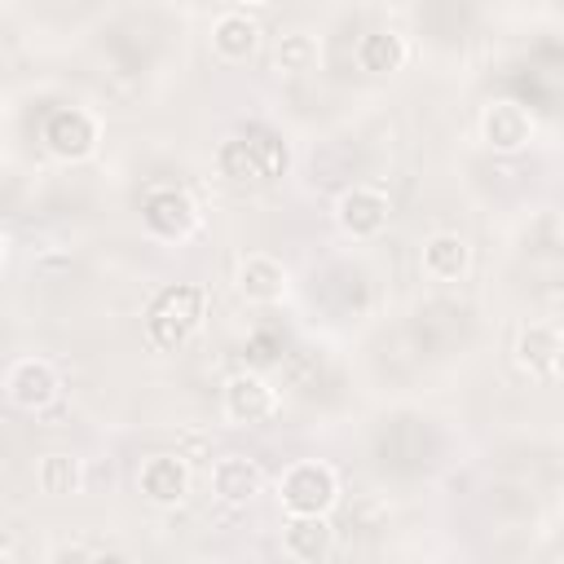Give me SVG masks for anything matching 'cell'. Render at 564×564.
I'll return each instance as SVG.
<instances>
[{
  "label": "cell",
  "mask_w": 564,
  "mask_h": 564,
  "mask_svg": "<svg viewBox=\"0 0 564 564\" xmlns=\"http://www.w3.org/2000/svg\"><path fill=\"white\" fill-rule=\"evenodd\" d=\"M273 410H278V397H273V388L260 375L242 370V375L225 379V414L234 423H247L251 427V423H264Z\"/></svg>",
  "instance_id": "obj_8"
},
{
  "label": "cell",
  "mask_w": 564,
  "mask_h": 564,
  "mask_svg": "<svg viewBox=\"0 0 564 564\" xmlns=\"http://www.w3.org/2000/svg\"><path fill=\"white\" fill-rule=\"evenodd\" d=\"M335 216H339V229L352 234V238H375L388 229V216H392V203L383 189L375 185H352L339 194L335 203Z\"/></svg>",
  "instance_id": "obj_5"
},
{
  "label": "cell",
  "mask_w": 564,
  "mask_h": 564,
  "mask_svg": "<svg viewBox=\"0 0 564 564\" xmlns=\"http://www.w3.org/2000/svg\"><path fill=\"white\" fill-rule=\"evenodd\" d=\"M242 141H247V150L256 154V163H260L264 181H278V176H286V167H291V150H286V141H282L273 128H260V123H251V128L242 132Z\"/></svg>",
  "instance_id": "obj_16"
},
{
  "label": "cell",
  "mask_w": 564,
  "mask_h": 564,
  "mask_svg": "<svg viewBox=\"0 0 564 564\" xmlns=\"http://www.w3.org/2000/svg\"><path fill=\"white\" fill-rule=\"evenodd\" d=\"M238 291H242L247 300H256V304L282 300V291H286V269H282V260H273V256H264V251L247 256V260L238 264Z\"/></svg>",
  "instance_id": "obj_11"
},
{
  "label": "cell",
  "mask_w": 564,
  "mask_h": 564,
  "mask_svg": "<svg viewBox=\"0 0 564 564\" xmlns=\"http://www.w3.org/2000/svg\"><path fill=\"white\" fill-rule=\"evenodd\" d=\"M313 62H317L313 35H282V44H278V70L304 75V70H313Z\"/></svg>",
  "instance_id": "obj_20"
},
{
  "label": "cell",
  "mask_w": 564,
  "mask_h": 564,
  "mask_svg": "<svg viewBox=\"0 0 564 564\" xmlns=\"http://www.w3.org/2000/svg\"><path fill=\"white\" fill-rule=\"evenodd\" d=\"M330 542H335V529L326 516H291L282 524V551L295 564H322L330 555Z\"/></svg>",
  "instance_id": "obj_9"
},
{
  "label": "cell",
  "mask_w": 564,
  "mask_h": 564,
  "mask_svg": "<svg viewBox=\"0 0 564 564\" xmlns=\"http://www.w3.org/2000/svg\"><path fill=\"white\" fill-rule=\"evenodd\" d=\"M260 467L251 463V458H238V454H229V458H220L216 467H212V489L225 498V502H251L256 494H260Z\"/></svg>",
  "instance_id": "obj_14"
},
{
  "label": "cell",
  "mask_w": 564,
  "mask_h": 564,
  "mask_svg": "<svg viewBox=\"0 0 564 564\" xmlns=\"http://www.w3.org/2000/svg\"><path fill=\"white\" fill-rule=\"evenodd\" d=\"M4 392L18 410H48L62 392V375L44 361V357H22L9 366L4 375Z\"/></svg>",
  "instance_id": "obj_3"
},
{
  "label": "cell",
  "mask_w": 564,
  "mask_h": 564,
  "mask_svg": "<svg viewBox=\"0 0 564 564\" xmlns=\"http://www.w3.org/2000/svg\"><path fill=\"white\" fill-rule=\"evenodd\" d=\"M256 44H260V26H256V18H247L242 9H229V13L216 18V26H212V48H216L225 62H247V57L256 53Z\"/></svg>",
  "instance_id": "obj_12"
},
{
  "label": "cell",
  "mask_w": 564,
  "mask_h": 564,
  "mask_svg": "<svg viewBox=\"0 0 564 564\" xmlns=\"http://www.w3.org/2000/svg\"><path fill=\"white\" fill-rule=\"evenodd\" d=\"M216 163H220V172H225L229 181H238V185H247V181H264V172H260V163H256V154L247 150L242 137H229V141L216 150Z\"/></svg>",
  "instance_id": "obj_19"
},
{
  "label": "cell",
  "mask_w": 564,
  "mask_h": 564,
  "mask_svg": "<svg viewBox=\"0 0 564 564\" xmlns=\"http://www.w3.org/2000/svg\"><path fill=\"white\" fill-rule=\"evenodd\" d=\"M480 137H485V145L489 150H502V154H511V150H524L529 141H533V115L520 106V101H494V106H485V115H480Z\"/></svg>",
  "instance_id": "obj_7"
},
{
  "label": "cell",
  "mask_w": 564,
  "mask_h": 564,
  "mask_svg": "<svg viewBox=\"0 0 564 564\" xmlns=\"http://www.w3.org/2000/svg\"><path fill=\"white\" fill-rule=\"evenodd\" d=\"M467 260H471V247H467V238H458V234H436V238L423 242V269H427L432 278H441V282L463 278V273H467Z\"/></svg>",
  "instance_id": "obj_15"
},
{
  "label": "cell",
  "mask_w": 564,
  "mask_h": 564,
  "mask_svg": "<svg viewBox=\"0 0 564 564\" xmlns=\"http://www.w3.org/2000/svg\"><path fill=\"white\" fill-rule=\"evenodd\" d=\"M198 564H212V560H198Z\"/></svg>",
  "instance_id": "obj_23"
},
{
  "label": "cell",
  "mask_w": 564,
  "mask_h": 564,
  "mask_svg": "<svg viewBox=\"0 0 564 564\" xmlns=\"http://www.w3.org/2000/svg\"><path fill=\"white\" fill-rule=\"evenodd\" d=\"M278 494H282V507L286 516H326L339 498V480L326 463L317 458H304V463H291L278 480Z\"/></svg>",
  "instance_id": "obj_2"
},
{
  "label": "cell",
  "mask_w": 564,
  "mask_h": 564,
  "mask_svg": "<svg viewBox=\"0 0 564 564\" xmlns=\"http://www.w3.org/2000/svg\"><path fill=\"white\" fill-rule=\"evenodd\" d=\"M516 357L524 370L533 375H555V357H560V335L551 326H529L516 344Z\"/></svg>",
  "instance_id": "obj_17"
},
{
  "label": "cell",
  "mask_w": 564,
  "mask_h": 564,
  "mask_svg": "<svg viewBox=\"0 0 564 564\" xmlns=\"http://www.w3.org/2000/svg\"><path fill=\"white\" fill-rule=\"evenodd\" d=\"M203 308H207V295L203 286L194 282H176V286H163L145 313V339L159 348V352H172L181 348L198 326H203Z\"/></svg>",
  "instance_id": "obj_1"
},
{
  "label": "cell",
  "mask_w": 564,
  "mask_h": 564,
  "mask_svg": "<svg viewBox=\"0 0 564 564\" xmlns=\"http://www.w3.org/2000/svg\"><path fill=\"white\" fill-rule=\"evenodd\" d=\"M405 35L401 31H388V26H379V31H366L361 40H357V66L361 70H370V75H392V70H401L405 66Z\"/></svg>",
  "instance_id": "obj_13"
},
{
  "label": "cell",
  "mask_w": 564,
  "mask_h": 564,
  "mask_svg": "<svg viewBox=\"0 0 564 564\" xmlns=\"http://www.w3.org/2000/svg\"><path fill=\"white\" fill-rule=\"evenodd\" d=\"M141 220L150 225V234L167 238V242H181L189 238V229L198 225V207L185 189L176 185H163V189H150L145 194V207H141Z\"/></svg>",
  "instance_id": "obj_4"
},
{
  "label": "cell",
  "mask_w": 564,
  "mask_h": 564,
  "mask_svg": "<svg viewBox=\"0 0 564 564\" xmlns=\"http://www.w3.org/2000/svg\"><path fill=\"white\" fill-rule=\"evenodd\" d=\"M44 145L57 154V159H84L93 154L97 145V119L79 106H62L44 119Z\"/></svg>",
  "instance_id": "obj_6"
},
{
  "label": "cell",
  "mask_w": 564,
  "mask_h": 564,
  "mask_svg": "<svg viewBox=\"0 0 564 564\" xmlns=\"http://www.w3.org/2000/svg\"><path fill=\"white\" fill-rule=\"evenodd\" d=\"M97 564H123V560H119V555H106V560H97Z\"/></svg>",
  "instance_id": "obj_22"
},
{
  "label": "cell",
  "mask_w": 564,
  "mask_h": 564,
  "mask_svg": "<svg viewBox=\"0 0 564 564\" xmlns=\"http://www.w3.org/2000/svg\"><path fill=\"white\" fill-rule=\"evenodd\" d=\"M35 480H40V489L53 494V498L79 494V485H84V476H79V458H70V454H48V458H40Z\"/></svg>",
  "instance_id": "obj_18"
},
{
  "label": "cell",
  "mask_w": 564,
  "mask_h": 564,
  "mask_svg": "<svg viewBox=\"0 0 564 564\" xmlns=\"http://www.w3.org/2000/svg\"><path fill=\"white\" fill-rule=\"evenodd\" d=\"M141 494L159 507H176L185 494H189V471L181 458L172 454H154L145 467H141Z\"/></svg>",
  "instance_id": "obj_10"
},
{
  "label": "cell",
  "mask_w": 564,
  "mask_h": 564,
  "mask_svg": "<svg viewBox=\"0 0 564 564\" xmlns=\"http://www.w3.org/2000/svg\"><path fill=\"white\" fill-rule=\"evenodd\" d=\"M555 375L564 379V335H560V357H555Z\"/></svg>",
  "instance_id": "obj_21"
}]
</instances>
